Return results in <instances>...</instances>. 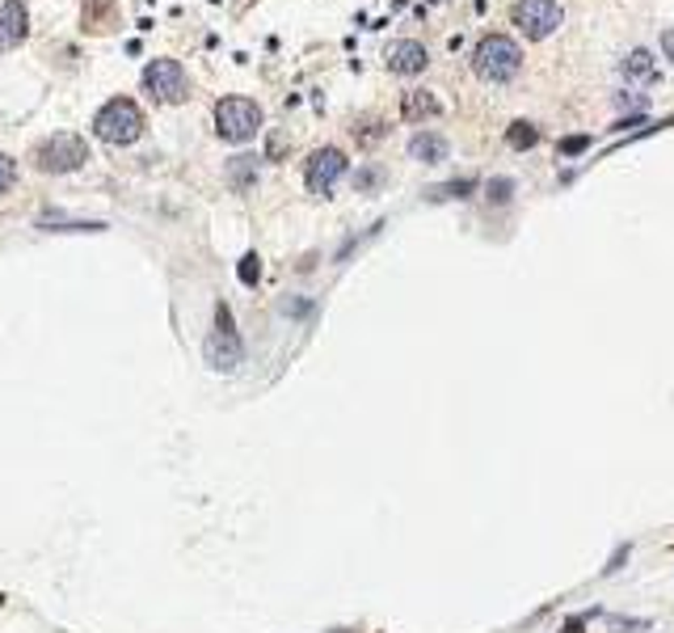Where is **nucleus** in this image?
Here are the masks:
<instances>
[{
  "label": "nucleus",
  "instance_id": "nucleus-1",
  "mask_svg": "<svg viewBox=\"0 0 674 633\" xmlns=\"http://www.w3.org/2000/svg\"><path fill=\"white\" fill-rule=\"evenodd\" d=\"M472 64L481 72L484 81H493V85H506V81H515L523 68V51L515 38L506 35H484L476 43V51H472Z\"/></svg>",
  "mask_w": 674,
  "mask_h": 633
},
{
  "label": "nucleus",
  "instance_id": "nucleus-2",
  "mask_svg": "<svg viewBox=\"0 0 674 633\" xmlns=\"http://www.w3.org/2000/svg\"><path fill=\"white\" fill-rule=\"evenodd\" d=\"M93 131L105 144H136L143 136V110L131 98H110L93 119Z\"/></svg>",
  "mask_w": 674,
  "mask_h": 633
},
{
  "label": "nucleus",
  "instance_id": "nucleus-3",
  "mask_svg": "<svg viewBox=\"0 0 674 633\" xmlns=\"http://www.w3.org/2000/svg\"><path fill=\"white\" fill-rule=\"evenodd\" d=\"M203 359H207L215 371H236L244 363V342H241V334H236V325H232L228 304H215V330H211L207 342H203Z\"/></svg>",
  "mask_w": 674,
  "mask_h": 633
},
{
  "label": "nucleus",
  "instance_id": "nucleus-4",
  "mask_svg": "<svg viewBox=\"0 0 674 633\" xmlns=\"http://www.w3.org/2000/svg\"><path fill=\"white\" fill-rule=\"evenodd\" d=\"M89 160V144L72 131H55L51 140H43L35 148V165L43 174H72Z\"/></svg>",
  "mask_w": 674,
  "mask_h": 633
},
{
  "label": "nucleus",
  "instance_id": "nucleus-5",
  "mask_svg": "<svg viewBox=\"0 0 674 633\" xmlns=\"http://www.w3.org/2000/svg\"><path fill=\"white\" fill-rule=\"evenodd\" d=\"M215 131L232 144H244L253 140L261 131V110L258 102H249V98H224V102L215 106Z\"/></svg>",
  "mask_w": 674,
  "mask_h": 633
},
{
  "label": "nucleus",
  "instance_id": "nucleus-6",
  "mask_svg": "<svg viewBox=\"0 0 674 633\" xmlns=\"http://www.w3.org/2000/svg\"><path fill=\"white\" fill-rule=\"evenodd\" d=\"M143 93L156 102H182L186 98V72L177 59H152L143 68Z\"/></svg>",
  "mask_w": 674,
  "mask_h": 633
},
{
  "label": "nucleus",
  "instance_id": "nucleus-7",
  "mask_svg": "<svg viewBox=\"0 0 674 633\" xmlns=\"http://www.w3.org/2000/svg\"><path fill=\"white\" fill-rule=\"evenodd\" d=\"M515 26L527 38H548L561 26V4L556 0H519L515 4Z\"/></svg>",
  "mask_w": 674,
  "mask_h": 633
},
{
  "label": "nucleus",
  "instance_id": "nucleus-8",
  "mask_svg": "<svg viewBox=\"0 0 674 633\" xmlns=\"http://www.w3.org/2000/svg\"><path fill=\"white\" fill-rule=\"evenodd\" d=\"M346 174V152L342 148H316L308 157V169H304V182H308L312 194H329L333 182Z\"/></svg>",
  "mask_w": 674,
  "mask_h": 633
},
{
  "label": "nucleus",
  "instance_id": "nucleus-9",
  "mask_svg": "<svg viewBox=\"0 0 674 633\" xmlns=\"http://www.w3.org/2000/svg\"><path fill=\"white\" fill-rule=\"evenodd\" d=\"M30 18L21 0H0V51H13L18 43H26Z\"/></svg>",
  "mask_w": 674,
  "mask_h": 633
},
{
  "label": "nucleus",
  "instance_id": "nucleus-10",
  "mask_svg": "<svg viewBox=\"0 0 674 633\" xmlns=\"http://www.w3.org/2000/svg\"><path fill=\"white\" fill-rule=\"evenodd\" d=\"M426 64H430V55L414 38H400L397 47L388 51V68L397 72V76H417V72H426Z\"/></svg>",
  "mask_w": 674,
  "mask_h": 633
},
{
  "label": "nucleus",
  "instance_id": "nucleus-11",
  "mask_svg": "<svg viewBox=\"0 0 674 633\" xmlns=\"http://www.w3.org/2000/svg\"><path fill=\"white\" fill-rule=\"evenodd\" d=\"M409 157L422 160V165H438V160L451 157V144L443 131H430V127H426V131H417L414 140H409Z\"/></svg>",
  "mask_w": 674,
  "mask_h": 633
},
{
  "label": "nucleus",
  "instance_id": "nucleus-12",
  "mask_svg": "<svg viewBox=\"0 0 674 633\" xmlns=\"http://www.w3.org/2000/svg\"><path fill=\"white\" fill-rule=\"evenodd\" d=\"M620 76H624V81H632V85H654L662 72H657L654 55L645 51V47H637V51H628L620 59Z\"/></svg>",
  "mask_w": 674,
  "mask_h": 633
},
{
  "label": "nucleus",
  "instance_id": "nucleus-13",
  "mask_svg": "<svg viewBox=\"0 0 674 633\" xmlns=\"http://www.w3.org/2000/svg\"><path fill=\"white\" fill-rule=\"evenodd\" d=\"M400 114H405L409 123H422V119H438V114H443V102L434 98V89H417V93H409V98H405Z\"/></svg>",
  "mask_w": 674,
  "mask_h": 633
},
{
  "label": "nucleus",
  "instance_id": "nucleus-14",
  "mask_svg": "<svg viewBox=\"0 0 674 633\" xmlns=\"http://www.w3.org/2000/svg\"><path fill=\"white\" fill-rule=\"evenodd\" d=\"M228 182L236 186V191H249L253 182H258V157H236L228 165Z\"/></svg>",
  "mask_w": 674,
  "mask_h": 633
},
{
  "label": "nucleus",
  "instance_id": "nucleus-15",
  "mask_svg": "<svg viewBox=\"0 0 674 633\" xmlns=\"http://www.w3.org/2000/svg\"><path fill=\"white\" fill-rule=\"evenodd\" d=\"M484 199H489L493 207H501V203H510V199H515V182H510V177H493V182L484 186Z\"/></svg>",
  "mask_w": 674,
  "mask_h": 633
},
{
  "label": "nucleus",
  "instance_id": "nucleus-16",
  "mask_svg": "<svg viewBox=\"0 0 674 633\" xmlns=\"http://www.w3.org/2000/svg\"><path fill=\"white\" fill-rule=\"evenodd\" d=\"M472 191H476V182L464 177V182H443V186H434L430 199H468Z\"/></svg>",
  "mask_w": 674,
  "mask_h": 633
},
{
  "label": "nucleus",
  "instance_id": "nucleus-17",
  "mask_svg": "<svg viewBox=\"0 0 674 633\" xmlns=\"http://www.w3.org/2000/svg\"><path fill=\"white\" fill-rule=\"evenodd\" d=\"M506 140H510V148H536L539 131L531 123H515L510 131H506Z\"/></svg>",
  "mask_w": 674,
  "mask_h": 633
},
{
  "label": "nucleus",
  "instance_id": "nucleus-18",
  "mask_svg": "<svg viewBox=\"0 0 674 633\" xmlns=\"http://www.w3.org/2000/svg\"><path fill=\"white\" fill-rule=\"evenodd\" d=\"M97 9H102L105 18H114V0H85V30L97 26Z\"/></svg>",
  "mask_w": 674,
  "mask_h": 633
},
{
  "label": "nucleus",
  "instance_id": "nucleus-19",
  "mask_svg": "<svg viewBox=\"0 0 674 633\" xmlns=\"http://www.w3.org/2000/svg\"><path fill=\"white\" fill-rule=\"evenodd\" d=\"M236 270H241V283H249V287H253V283L261 279V258H258V254H244Z\"/></svg>",
  "mask_w": 674,
  "mask_h": 633
},
{
  "label": "nucleus",
  "instance_id": "nucleus-20",
  "mask_svg": "<svg viewBox=\"0 0 674 633\" xmlns=\"http://www.w3.org/2000/svg\"><path fill=\"white\" fill-rule=\"evenodd\" d=\"M13 182H18V160H13V157H4V152H0V194L9 191Z\"/></svg>",
  "mask_w": 674,
  "mask_h": 633
},
{
  "label": "nucleus",
  "instance_id": "nucleus-21",
  "mask_svg": "<svg viewBox=\"0 0 674 633\" xmlns=\"http://www.w3.org/2000/svg\"><path fill=\"white\" fill-rule=\"evenodd\" d=\"M607 621H611V629H628V633L649 629V621H637V616H607Z\"/></svg>",
  "mask_w": 674,
  "mask_h": 633
},
{
  "label": "nucleus",
  "instance_id": "nucleus-22",
  "mask_svg": "<svg viewBox=\"0 0 674 633\" xmlns=\"http://www.w3.org/2000/svg\"><path fill=\"white\" fill-rule=\"evenodd\" d=\"M586 148H590L586 136H569V140H561V152H565V157H573V152H586Z\"/></svg>",
  "mask_w": 674,
  "mask_h": 633
},
{
  "label": "nucleus",
  "instance_id": "nucleus-23",
  "mask_svg": "<svg viewBox=\"0 0 674 633\" xmlns=\"http://www.w3.org/2000/svg\"><path fill=\"white\" fill-rule=\"evenodd\" d=\"M628 553H632V549H628V545H620V549H616V553H611V562L603 566V574H616V570H620V566L628 562Z\"/></svg>",
  "mask_w": 674,
  "mask_h": 633
},
{
  "label": "nucleus",
  "instance_id": "nucleus-24",
  "mask_svg": "<svg viewBox=\"0 0 674 633\" xmlns=\"http://www.w3.org/2000/svg\"><path fill=\"white\" fill-rule=\"evenodd\" d=\"M283 313H287V316H308L312 304H308V300H287V304H283Z\"/></svg>",
  "mask_w": 674,
  "mask_h": 633
},
{
  "label": "nucleus",
  "instance_id": "nucleus-25",
  "mask_svg": "<svg viewBox=\"0 0 674 633\" xmlns=\"http://www.w3.org/2000/svg\"><path fill=\"white\" fill-rule=\"evenodd\" d=\"M376 182H383V169H363V174H359V191L376 186Z\"/></svg>",
  "mask_w": 674,
  "mask_h": 633
},
{
  "label": "nucleus",
  "instance_id": "nucleus-26",
  "mask_svg": "<svg viewBox=\"0 0 674 633\" xmlns=\"http://www.w3.org/2000/svg\"><path fill=\"white\" fill-rule=\"evenodd\" d=\"M561 633H586V616H569V621H565V629Z\"/></svg>",
  "mask_w": 674,
  "mask_h": 633
},
{
  "label": "nucleus",
  "instance_id": "nucleus-27",
  "mask_svg": "<svg viewBox=\"0 0 674 633\" xmlns=\"http://www.w3.org/2000/svg\"><path fill=\"white\" fill-rule=\"evenodd\" d=\"M616 106H645V98H637V93H620V98H616Z\"/></svg>",
  "mask_w": 674,
  "mask_h": 633
},
{
  "label": "nucleus",
  "instance_id": "nucleus-28",
  "mask_svg": "<svg viewBox=\"0 0 674 633\" xmlns=\"http://www.w3.org/2000/svg\"><path fill=\"white\" fill-rule=\"evenodd\" d=\"M662 51L670 55V64H674V30H666V35H662Z\"/></svg>",
  "mask_w": 674,
  "mask_h": 633
}]
</instances>
